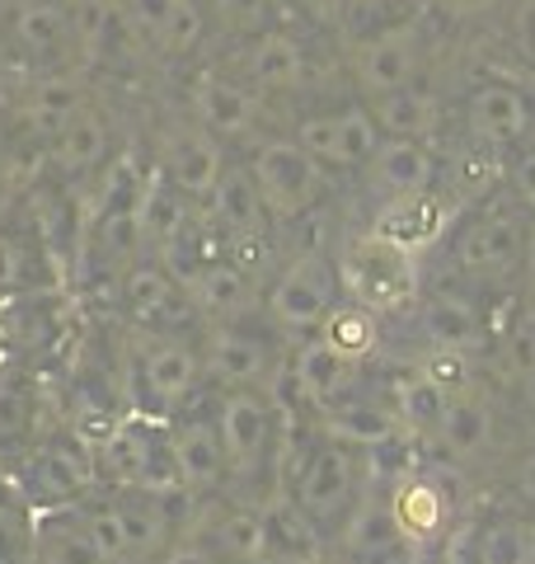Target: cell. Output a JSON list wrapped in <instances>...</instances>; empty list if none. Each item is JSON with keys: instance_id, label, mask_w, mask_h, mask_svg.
<instances>
[{"instance_id": "cell-30", "label": "cell", "mask_w": 535, "mask_h": 564, "mask_svg": "<svg viewBox=\"0 0 535 564\" xmlns=\"http://www.w3.org/2000/svg\"><path fill=\"white\" fill-rule=\"evenodd\" d=\"M160 447H165V437H160L146 419H113L109 433H103L99 447H95L99 475H109V480L122 489H141Z\"/></svg>"}, {"instance_id": "cell-42", "label": "cell", "mask_w": 535, "mask_h": 564, "mask_svg": "<svg viewBox=\"0 0 535 564\" xmlns=\"http://www.w3.org/2000/svg\"><path fill=\"white\" fill-rule=\"evenodd\" d=\"M512 33H516V47H522V57L535 66V0H522V6H516Z\"/></svg>"}, {"instance_id": "cell-36", "label": "cell", "mask_w": 535, "mask_h": 564, "mask_svg": "<svg viewBox=\"0 0 535 564\" xmlns=\"http://www.w3.org/2000/svg\"><path fill=\"white\" fill-rule=\"evenodd\" d=\"M319 339H325L329 348H338L343 358H352V362H367L371 352L381 348V315L343 296V302L329 311V321L319 325Z\"/></svg>"}, {"instance_id": "cell-33", "label": "cell", "mask_w": 535, "mask_h": 564, "mask_svg": "<svg viewBox=\"0 0 535 564\" xmlns=\"http://www.w3.org/2000/svg\"><path fill=\"white\" fill-rule=\"evenodd\" d=\"M437 443L451 462H479L493 447V404L470 386L466 395L446 400V414L437 423Z\"/></svg>"}, {"instance_id": "cell-24", "label": "cell", "mask_w": 535, "mask_h": 564, "mask_svg": "<svg viewBox=\"0 0 535 564\" xmlns=\"http://www.w3.org/2000/svg\"><path fill=\"white\" fill-rule=\"evenodd\" d=\"M306 47H301L296 33L287 29H263L244 43V80L254 85L259 95H296L306 85Z\"/></svg>"}, {"instance_id": "cell-10", "label": "cell", "mask_w": 535, "mask_h": 564, "mask_svg": "<svg viewBox=\"0 0 535 564\" xmlns=\"http://www.w3.org/2000/svg\"><path fill=\"white\" fill-rule=\"evenodd\" d=\"M203 362L207 377L221 391H268L277 381V348L263 329L254 325H207L203 339Z\"/></svg>"}, {"instance_id": "cell-25", "label": "cell", "mask_w": 535, "mask_h": 564, "mask_svg": "<svg viewBox=\"0 0 535 564\" xmlns=\"http://www.w3.org/2000/svg\"><path fill=\"white\" fill-rule=\"evenodd\" d=\"M390 508H395L400 532L414 541L418 551L423 545H433V541H441L446 527H451V518H456L451 494H446L433 475H423V470L400 475L395 489H390Z\"/></svg>"}, {"instance_id": "cell-44", "label": "cell", "mask_w": 535, "mask_h": 564, "mask_svg": "<svg viewBox=\"0 0 535 564\" xmlns=\"http://www.w3.org/2000/svg\"><path fill=\"white\" fill-rule=\"evenodd\" d=\"M512 188L535 207V151H526L522 161H516V170H512Z\"/></svg>"}, {"instance_id": "cell-16", "label": "cell", "mask_w": 535, "mask_h": 564, "mask_svg": "<svg viewBox=\"0 0 535 564\" xmlns=\"http://www.w3.org/2000/svg\"><path fill=\"white\" fill-rule=\"evenodd\" d=\"M155 170L165 174L188 203H207L211 193H217L221 174L230 170L226 141H217L207 128H198V122H193V128H178L165 137V151H160Z\"/></svg>"}, {"instance_id": "cell-9", "label": "cell", "mask_w": 535, "mask_h": 564, "mask_svg": "<svg viewBox=\"0 0 535 564\" xmlns=\"http://www.w3.org/2000/svg\"><path fill=\"white\" fill-rule=\"evenodd\" d=\"M296 141L325 174H357L381 151L385 132L376 128L367 104H343L329 113H306L296 122Z\"/></svg>"}, {"instance_id": "cell-43", "label": "cell", "mask_w": 535, "mask_h": 564, "mask_svg": "<svg viewBox=\"0 0 535 564\" xmlns=\"http://www.w3.org/2000/svg\"><path fill=\"white\" fill-rule=\"evenodd\" d=\"M437 6L451 14V20H484V14H493L503 0H437Z\"/></svg>"}, {"instance_id": "cell-27", "label": "cell", "mask_w": 535, "mask_h": 564, "mask_svg": "<svg viewBox=\"0 0 535 564\" xmlns=\"http://www.w3.org/2000/svg\"><path fill=\"white\" fill-rule=\"evenodd\" d=\"M193 207L198 203H188L184 193H178L165 174L151 170V180H146V193H141V203H137V226H141V245H146V259H165L178 240H184L193 226H198V217H193Z\"/></svg>"}, {"instance_id": "cell-29", "label": "cell", "mask_w": 535, "mask_h": 564, "mask_svg": "<svg viewBox=\"0 0 535 564\" xmlns=\"http://www.w3.org/2000/svg\"><path fill=\"white\" fill-rule=\"evenodd\" d=\"M371 184H376L385 198H414V193H433L437 184V155L427 141L414 137H385L381 151L371 155Z\"/></svg>"}, {"instance_id": "cell-17", "label": "cell", "mask_w": 535, "mask_h": 564, "mask_svg": "<svg viewBox=\"0 0 535 564\" xmlns=\"http://www.w3.org/2000/svg\"><path fill=\"white\" fill-rule=\"evenodd\" d=\"M14 99V118H20V137L29 141L39 155H47V147L57 141L76 113L85 109V90L76 85V76H43V80H29Z\"/></svg>"}, {"instance_id": "cell-31", "label": "cell", "mask_w": 535, "mask_h": 564, "mask_svg": "<svg viewBox=\"0 0 535 564\" xmlns=\"http://www.w3.org/2000/svg\"><path fill=\"white\" fill-rule=\"evenodd\" d=\"M203 541L226 564H249L268 555V513L259 503H221L217 513H203Z\"/></svg>"}, {"instance_id": "cell-28", "label": "cell", "mask_w": 535, "mask_h": 564, "mask_svg": "<svg viewBox=\"0 0 535 564\" xmlns=\"http://www.w3.org/2000/svg\"><path fill=\"white\" fill-rule=\"evenodd\" d=\"M170 447H174V462H178L188 494H217L230 480L217 419H178L170 429Z\"/></svg>"}, {"instance_id": "cell-26", "label": "cell", "mask_w": 535, "mask_h": 564, "mask_svg": "<svg viewBox=\"0 0 535 564\" xmlns=\"http://www.w3.org/2000/svg\"><path fill=\"white\" fill-rule=\"evenodd\" d=\"M423 339L427 348H451V352H479L489 339L484 306L460 288H441L423 302Z\"/></svg>"}, {"instance_id": "cell-32", "label": "cell", "mask_w": 535, "mask_h": 564, "mask_svg": "<svg viewBox=\"0 0 535 564\" xmlns=\"http://www.w3.org/2000/svg\"><path fill=\"white\" fill-rule=\"evenodd\" d=\"M268 513V555L273 564H325V532L301 513V503L292 494H273V499L263 503Z\"/></svg>"}, {"instance_id": "cell-15", "label": "cell", "mask_w": 535, "mask_h": 564, "mask_svg": "<svg viewBox=\"0 0 535 564\" xmlns=\"http://www.w3.org/2000/svg\"><path fill=\"white\" fill-rule=\"evenodd\" d=\"M287 386L296 391L301 404H310V410H334L338 400H348L362 391V362L343 358L338 348H329L325 339H301V348L292 352L287 362Z\"/></svg>"}, {"instance_id": "cell-6", "label": "cell", "mask_w": 535, "mask_h": 564, "mask_svg": "<svg viewBox=\"0 0 535 564\" xmlns=\"http://www.w3.org/2000/svg\"><path fill=\"white\" fill-rule=\"evenodd\" d=\"M211 419L236 485L254 489L268 470H277V400L268 391H221Z\"/></svg>"}, {"instance_id": "cell-40", "label": "cell", "mask_w": 535, "mask_h": 564, "mask_svg": "<svg viewBox=\"0 0 535 564\" xmlns=\"http://www.w3.org/2000/svg\"><path fill=\"white\" fill-rule=\"evenodd\" d=\"M211 10H217V20L230 33H244V39H254V33L273 29L277 0H211Z\"/></svg>"}, {"instance_id": "cell-1", "label": "cell", "mask_w": 535, "mask_h": 564, "mask_svg": "<svg viewBox=\"0 0 535 564\" xmlns=\"http://www.w3.org/2000/svg\"><path fill=\"white\" fill-rule=\"evenodd\" d=\"M531 221L535 212L516 188L489 193L451 236V263L470 282H507L522 273L531 254Z\"/></svg>"}, {"instance_id": "cell-23", "label": "cell", "mask_w": 535, "mask_h": 564, "mask_svg": "<svg viewBox=\"0 0 535 564\" xmlns=\"http://www.w3.org/2000/svg\"><path fill=\"white\" fill-rule=\"evenodd\" d=\"M466 122H470V137L474 141H489V147H512L522 141L535 122V104L522 85L512 80H484L470 90L466 104Z\"/></svg>"}, {"instance_id": "cell-39", "label": "cell", "mask_w": 535, "mask_h": 564, "mask_svg": "<svg viewBox=\"0 0 535 564\" xmlns=\"http://www.w3.org/2000/svg\"><path fill=\"white\" fill-rule=\"evenodd\" d=\"M493 362H498V377L512 386H522L535 372V315L531 311L503 329V339L493 348Z\"/></svg>"}, {"instance_id": "cell-47", "label": "cell", "mask_w": 535, "mask_h": 564, "mask_svg": "<svg viewBox=\"0 0 535 564\" xmlns=\"http://www.w3.org/2000/svg\"><path fill=\"white\" fill-rule=\"evenodd\" d=\"M516 395H522V404H526V414L535 419V372L522 381V386H516Z\"/></svg>"}, {"instance_id": "cell-11", "label": "cell", "mask_w": 535, "mask_h": 564, "mask_svg": "<svg viewBox=\"0 0 535 564\" xmlns=\"http://www.w3.org/2000/svg\"><path fill=\"white\" fill-rule=\"evenodd\" d=\"M137 381L141 395H146L151 414H174L193 400V391L207 381V362L203 348L184 339V334H165V339H141L137 352Z\"/></svg>"}, {"instance_id": "cell-20", "label": "cell", "mask_w": 535, "mask_h": 564, "mask_svg": "<svg viewBox=\"0 0 535 564\" xmlns=\"http://www.w3.org/2000/svg\"><path fill=\"white\" fill-rule=\"evenodd\" d=\"M207 217L211 226H217V236H226L230 245H254V250H263L268 245V203L263 193L254 184V170L249 165H230L221 174L217 193L207 198Z\"/></svg>"}, {"instance_id": "cell-4", "label": "cell", "mask_w": 535, "mask_h": 564, "mask_svg": "<svg viewBox=\"0 0 535 564\" xmlns=\"http://www.w3.org/2000/svg\"><path fill=\"white\" fill-rule=\"evenodd\" d=\"M367 485H371L367 452L343 447V443H334V437L319 433V443L306 456V466H301L292 489H282V494H292V499L301 503V513L325 532V541H338V532H343V522L357 508V499H362Z\"/></svg>"}, {"instance_id": "cell-41", "label": "cell", "mask_w": 535, "mask_h": 564, "mask_svg": "<svg viewBox=\"0 0 535 564\" xmlns=\"http://www.w3.org/2000/svg\"><path fill=\"white\" fill-rule=\"evenodd\" d=\"M160 564H226L203 536H184V541H170L160 551Z\"/></svg>"}, {"instance_id": "cell-12", "label": "cell", "mask_w": 535, "mask_h": 564, "mask_svg": "<svg viewBox=\"0 0 535 564\" xmlns=\"http://www.w3.org/2000/svg\"><path fill=\"white\" fill-rule=\"evenodd\" d=\"M352 80L367 99H381V95H395L408 90V85L423 80V43H418V29L400 20L381 33H371L352 47Z\"/></svg>"}, {"instance_id": "cell-38", "label": "cell", "mask_w": 535, "mask_h": 564, "mask_svg": "<svg viewBox=\"0 0 535 564\" xmlns=\"http://www.w3.org/2000/svg\"><path fill=\"white\" fill-rule=\"evenodd\" d=\"M531 555H535L531 532L512 518L484 522L474 532V564H531Z\"/></svg>"}, {"instance_id": "cell-46", "label": "cell", "mask_w": 535, "mask_h": 564, "mask_svg": "<svg viewBox=\"0 0 535 564\" xmlns=\"http://www.w3.org/2000/svg\"><path fill=\"white\" fill-rule=\"evenodd\" d=\"M512 485H516V494H522L526 503H535V447L516 462V470H512Z\"/></svg>"}, {"instance_id": "cell-35", "label": "cell", "mask_w": 535, "mask_h": 564, "mask_svg": "<svg viewBox=\"0 0 535 564\" xmlns=\"http://www.w3.org/2000/svg\"><path fill=\"white\" fill-rule=\"evenodd\" d=\"M371 118L385 137H414V141H427L437 132L441 122V99L427 90V85H408V90H395V95H381V99H367Z\"/></svg>"}, {"instance_id": "cell-18", "label": "cell", "mask_w": 535, "mask_h": 564, "mask_svg": "<svg viewBox=\"0 0 535 564\" xmlns=\"http://www.w3.org/2000/svg\"><path fill=\"white\" fill-rule=\"evenodd\" d=\"M188 296H193V311L198 321L207 325H236V321H249L259 306V278L254 269H244L240 259H207L198 273L188 282Z\"/></svg>"}, {"instance_id": "cell-8", "label": "cell", "mask_w": 535, "mask_h": 564, "mask_svg": "<svg viewBox=\"0 0 535 564\" xmlns=\"http://www.w3.org/2000/svg\"><path fill=\"white\" fill-rule=\"evenodd\" d=\"M122 315L141 339H165V334H184L198 311H193L188 288L178 282L160 259H137L128 273L118 278Z\"/></svg>"}, {"instance_id": "cell-14", "label": "cell", "mask_w": 535, "mask_h": 564, "mask_svg": "<svg viewBox=\"0 0 535 564\" xmlns=\"http://www.w3.org/2000/svg\"><path fill=\"white\" fill-rule=\"evenodd\" d=\"M259 118H263V95L244 76H221V70H207V76H198V85H193V122L207 128L217 141L254 137Z\"/></svg>"}, {"instance_id": "cell-7", "label": "cell", "mask_w": 535, "mask_h": 564, "mask_svg": "<svg viewBox=\"0 0 535 564\" xmlns=\"http://www.w3.org/2000/svg\"><path fill=\"white\" fill-rule=\"evenodd\" d=\"M249 170H254V184L268 203V217L273 221H301L325 203L329 174L319 170L306 147L296 137H263L249 151Z\"/></svg>"}, {"instance_id": "cell-37", "label": "cell", "mask_w": 535, "mask_h": 564, "mask_svg": "<svg viewBox=\"0 0 535 564\" xmlns=\"http://www.w3.org/2000/svg\"><path fill=\"white\" fill-rule=\"evenodd\" d=\"M33 381L20 367H0V443H24L33 429Z\"/></svg>"}, {"instance_id": "cell-45", "label": "cell", "mask_w": 535, "mask_h": 564, "mask_svg": "<svg viewBox=\"0 0 535 564\" xmlns=\"http://www.w3.org/2000/svg\"><path fill=\"white\" fill-rule=\"evenodd\" d=\"M296 6L319 24H334V20H343L348 14V0H296Z\"/></svg>"}, {"instance_id": "cell-3", "label": "cell", "mask_w": 535, "mask_h": 564, "mask_svg": "<svg viewBox=\"0 0 535 564\" xmlns=\"http://www.w3.org/2000/svg\"><path fill=\"white\" fill-rule=\"evenodd\" d=\"M338 278H343L348 302L376 315H395L418 302V254H408L404 245L385 240L376 231H362L343 245Z\"/></svg>"}, {"instance_id": "cell-21", "label": "cell", "mask_w": 535, "mask_h": 564, "mask_svg": "<svg viewBox=\"0 0 535 564\" xmlns=\"http://www.w3.org/2000/svg\"><path fill=\"white\" fill-rule=\"evenodd\" d=\"M43 161L66 184L99 180V170L113 161V122H109V113L95 109V104H85V109L76 113V122H70V128L47 147Z\"/></svg>"}, {"instance_id": "cell-22", "label": "cell", "mask_w": 535, "mask_h": 564, "mask_svg": "<svg viewBox=\"0 0 535 564\" xmlns=\"http://www.w3.org/2000/svg\"><path fill=\"white\" fill-rule=\"evenodd\" d=\"M319 429H325V437H334V443L357 447V452L395 447L400 437L408 433L395 404H390L385 395H362V391L348 395V400H338L334 410L319 414Z\"/></svg>"}, {"instance_id": "cell-5", "label": "cell", "mask_w": 535, "mask_h": 564, "mask_svg": "<svg viewBox=\"0 0 535 564\" xmlns=\"http://www.w3.org/2000/svg\"><path fill=\"white\" fill-rule=\"evenodd\" d=\"M343 302V278H338V259H329L325 250H301L287 259L273 282H268L263 311L273 321L277 334H292V339H315L319 325L329 321V311Z\"/></svg>"}, {"instance_id": "cell-2", "label": "cell", "mask_w": 535, "mask_h": 564, "mask_svg": "<svg viewBox=\"0 0 535 564\" xmlns=\"http://www.w3.org/2000/svg\"><path fill=\"white\" fill-rule=\"evenodd\" d=\"M14 76L43 80V76H70L85 66L80 33L70 20V0H14L0 20Z\"/></svg>"}, {"instance_id": "cell-13", "label": "cell", "mask_w": 535, "mask_h": 564, "mask_svg": "<svg viewBox=\"0 0 535 564\" xmlns=\"http://www.w3.org/2000/svg\"><path fill=\"white\" fill-rule=\"evenodd\" d=\"M338 551H343L348 564H404L418 551L414 541L400 532L395 508H390V494H381L376 485L362 489V499L348 513L343 532H338Z\"/></svg>"}, {"instance_id": "cell-19", "label": "cell", "mask_w": 535, "mask_h": 564, "mask_svg": "<svg viewBox=\"0 0 535 564\" xmlns=\"http://www.w3.org/2000/svg\"><path fill=\"white\" fill-rule=\"evenodd\" d=\"M118 6L132 39L165 52V57H184L207 33V14L198 0H118Z\"/></svg>"}, {"instance_id": "cell-34", "label": "cell", "mask_w": 535, "mask_h": 564, "mask_svg": "<svg viewBox=\"0 0 535 564\" xmlns=\"http://www.w3.org/2000/svg\"><path fill=\"white\" fill-rule=\"evenodd\" d=\"M441 226H446V207H441L437 193H414V198H390L367 231L404 245L408 254H418L427 245H437Z\"/></svg>"}]
</instances>
